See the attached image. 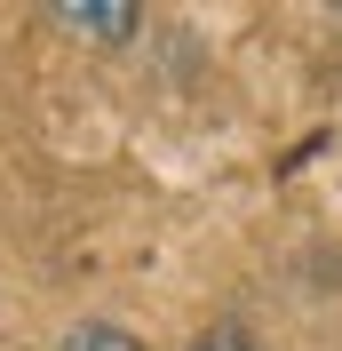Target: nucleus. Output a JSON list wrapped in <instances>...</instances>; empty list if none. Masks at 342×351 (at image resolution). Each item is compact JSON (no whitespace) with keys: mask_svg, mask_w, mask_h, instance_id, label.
Returning a JSON list of instances; mask_svg holds the SVG:
<instances>
[{"mask_svg":"<svg viewBox=\"0 0 342 351\" xmlns=\"http://www.w3.org/2000/svg\"><path fill=\"white\" fill-rule=\"evenodd\" d=\"M56 351H151V343L128 335V328H111V319H80V328L56 335Z\"/></svg>","mask_w":342,"mask_h":351,"instance_id":"obj_2","label":"nucleus"},{"mask_svg":"<svg viewBox=\"0 0 342 351\" xmlns=\"http://www.w3.org/2000/svg\"><path fill=\"white\" fill-rule=\"evenodd\" d=\"M48 16L64 24V32H88V40H104V48H111V40H128L135 24H144L128 0H56Z\"/></svg>","mask_w":342,"mask_h":351,"instance_id":"obj_1","label":"nucleus"},{"mask_svg":"<svg viewBox=\"0 0 342 351\" xmlns=\"http://www.w3.org/2000/svg\"><path fill=\"white\" fill-rule=\"evenodd\" d=\"M192 351H263V343H255L247 328H231V319H223V328H199V335H192Z\"/></svg>","mask_w":342,"mask_h":351,"instance_id":"obj_3","label":"nucleus"}]
</instances>
